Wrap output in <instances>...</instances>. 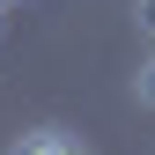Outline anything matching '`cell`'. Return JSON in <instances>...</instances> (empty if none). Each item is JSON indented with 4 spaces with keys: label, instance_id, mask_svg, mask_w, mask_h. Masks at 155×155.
Listing matches in <instances>:
<instances>
[{
    "label": "cell",
    "instance_id": "5b68a950",
    "mask_svg": "<svg viewBox=\"0 0 155 155\" xmlns=\"http://www.w3.org/2000/svg\"><path fill=\"white\" fill-rule=\"evenodd\" d=\"M8 8H15V0H8Z\"/></svg>",
    "mask_w": 155,
    "mask_h": 155
},
{
    "label": "cell",
    "instance_id": "3957f363",
    "mask_svg": "<svg viewBox=\"0 0 155 155\" xmlns=\"http://www.w3.org/2000/svg\"><path fill=\"white\" fill-rule=\"evenodd\" d=\"M133 15H140V30L155 37V0H140V8H133Z\"/></svg>",
    "mask_w": 155,
    "mask_h": 155
},
{
    "label": "cell",
    "instance_id": "6da1fadb",
    "mask_svg": "<svg viewBox=\"0 0 155 155\" xmlns=\"http://www.w3.org/2000/svg\"><path fill=\"white\" fill-rule=\"evenodd\" d=\"M8 155H89V148L74 140V133H59V126H37V133H22Z\"/></svg>",
    "mask_w": 155,
    "mask_h": 155
},
{
    "label": "cell",
    "instance_id": "277c9868",
    "mask_svg": "<svg viewBox=\"0 0 155 155\" xmlns=\"http://www.w3.org/2000/svg\"><path fill=\"white\" fill-rule=\"evenodd\" d=\"M0 8H8V0H0Z\"/></svg>",
    "mask_w": 155,
    "mask_h": 155
},
{
    "label": "cell",
    "instance_id": "7a4b0ae2",
    "mask_svg": "<svg viewBox=\"0 0 155 155\" xmlns=\"http://www.w3.org/2000/svg\"><path fill=\"white\" fill-rule=\"evenodd\" d=\"M133 104H140V111H155V52L133 67Z\"/></svg>",
    "mask_w": 155,
    "mask_h": 155
}]
</instances>
